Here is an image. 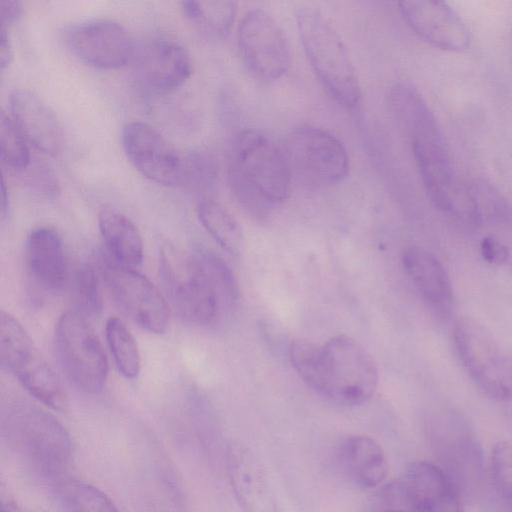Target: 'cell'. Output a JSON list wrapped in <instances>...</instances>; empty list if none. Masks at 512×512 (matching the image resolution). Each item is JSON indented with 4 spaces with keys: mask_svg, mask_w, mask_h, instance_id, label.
<instances>
[{
    "mask_svg": "<svg viewBox=\"0 0 512 512\" xmlns=\"http://www.w3.org/2000/svg\"><path fill=\"white\" fill-rule=\"evenodd\" d=\"M288 353L300 377L338 404H364L377 388L378 370L373 358L347 335L334 336L321 345L297 339L290 343Z\"/></svg>",
    "mask_w": 512,
    "mask_h": 512,
    "instance_id": "obj_1",
    "label": "cell"
},
{
    "mask_svg": "<svg viewBox=\"0 0 512 512\" xmlns=\"http://www.w3.org/2000/svg\"><path fill=\"white\" fill-rule=\"evenodd\" d=\"M228 178L239 202L262 216L284 202L292 173L282 148L258 130H244L232 147Z\"/></svg>",
    "mask_w": 512,
    "mask_h": 512,
    "instance_id": "obj_2",
    "label": "cell"
},
{
    "mask_svg": "<svg viewBox=\"0 0 512 512\" xmlns=\"http://www.w3.org/2000/svg\"><path fill=\"white\" fill-rule=\"evenodd\" d=\"M1 430L8 447L37 475L52 482L64 476L72 458V440L52 414L16 401L3 410Z\"/></svg>",
    "mask_w": 512,
    "mask_h": 512,
    "instance_id": "obj_3",
    "label": "cell"
},
{
    "mask_svg": "<svg viewBox=\"0 0 512 512\" xmlns=\"http://www.w3.org/2000/svg\"><path fill=\"white\" fill-rule=\"evenodd\" d=\"M296 19L303 49L319 81L339 105L353 108L361 97L360 85L337 31L312 7L299 10Z\"/></svg>",
    "mask_w": 512,
    "mask_h": 512,
    "instance_id": "obj_4",
    "label": "cell"
},
{
    "mask_svg": "<svg viewBox=\"0 0 512 512\" xmlns=\"http://www.w3.org/2000/svg\"><path fill=\"white\" fill-rule=\"evenodd\" d=\"M429 434L438 466L462 495H478L485 463L480 442L465 417L451 409L438 411L429 420Z\"/></svg>",
    "mask_w": 512,
    "mask_h": 512,
    "instance_id": "obj_5",
    "label": "cell"
},
{
    "mask_svg": "<svg viewBox=\"0 0 512 512\" xmlns=\"http://www.w3.org/2000/svg\"><path fill=\"white\" fill-rule=\"evenodd\" d=\"M159 274L170 304L187 322L207 325L221 303L196 254L170 243L159 250Z\"/></svg>",
    "mask_w": 512,
    "mask_h": 512,
    "instance_id": "obj_6",
    "label": "cell"
},
{
    "mask_svg": "<svg viewBox=\"0 0 512 512\" xmlns=\"http://www.w3.org/2000/svg\"><path fill=\"white\" fill-rule=\"evenodd\" d=\"M0 359L2 366L35 399L55 411L67 410V394L59 379L26 329L4 310L0 322Z\"/></svg>",
    "mask_w": 512,
    "mask_h": 512,
    "instance_id": "obj_7",
    "label": "cell"
},
{
    "mask_svg": "<svg viewBox=\"0 0 512 512\" xmlns=\"http://www.w3.org/2000/svg\"><path fill=\"white\" fill-rule=\"evenodd\" d=\"M453 338L457 354L475 385L490 399L512 400V360L477 320L459 318Z\"/></svg>",
    "mask_w": 512,
    "mask_h": 512,
    "instance_id": "obj_8",
    "label": "cell"
},
{
    "mask_svg": "<svg viewBox=\"0 0 512 512\" xmlns=\"http://www.w3.org/2000/svg\"><path fill=\"white\" fill-rule=\"evenodd\" d=\"M283 151L292 177L310 188H326L340 183L348 173L349 158L341 141L315 126L290 131Z\"/></svg>",
    "mask_w": 512,
    "mask_h": 512,
    "instance_id": "obj_9",
    "label": "cell"
},
{
    "mask_svg": "<svg viewBox=\"0 0 512 512\" xmlns=\"http://www.w3.org/2000/svg\"><path fill=\"white\" fill-rule=\"evenodd\" d=\"M55 348L62 369L78 389L86 393L103 390L108 377V360L84 314L66 311L58 318Z\"/></svg>",
    "mask_w": 512,
    "mask_h": 512,
    "instance_id": "obj_10",
    "label": "cell"
},
{
    "mask_svg": "<svg viewBox=\"0 0 512 512\" xmlns=\"http://www.w3.org/2000/svg\"><path fill=\"white\" fill-rule=\"evenodd\" d=\"M102 274L115 303L140 328L164 333L170 310L165 297L144 275L114 261H106Z\"/></svg>",
    "mask_w": 512,
    "mask_h": 512,
    "instance_id": "obj_11",
    "label": "cell"
},
{
    "mask_svg": "<svg viewBox=\"0 0 512 512\" xmlns=\"http://www.w3.org/2000/svg\"><path fill=\"white\" fill-rule=\"evenodd\" d=\"M237 43L245 66L257 78L274 81L287 72L291 62L288 40L264 10L245 14L238 27Z\"/></svg>",
    "mask_w": 512,
    "mask_h": 512,
    "instance_id": "obj_12",
    "label": "cell"
},
{
    "mask_svg": "<svg viewBox=\"0 0 512 512\" xmlns=\"http://www.w3.org/2000/svg\"><path fill=\"white\" fill-rule=\"evenodd\" d=\"M124 153L144 177L163 186L184 181V157L154 127L142 121L127 122L121 131Z\"/></svg>",
    "mask_w": 512,
    "mask_h": 512,
    "instance_id": "obj_13",
    "label": "cell"
},
{
    "mask_svg": "<svg viewBox=\"0 0 512 512\" xmlns=\"http://www.w3.org/2000/svg\"><path fill=\"white\" fill-rule=\"evenodd\" d=\"M71 53L86 65L114 69L133 59L135 46L126 28L111 19H91L71 26L65 34Z\"/></svg>",
    "mask_w": 512,
    "mask_h": 512,
    "instance_id": "obj_14",
    "label": "cell"
},
{
    "mask_svg": "<svg viewBox=\"0 0 512 512\" xmlns=\"http://www.w3.org/2000/svg\"><path fill=\"white\" fill-rule=\"evenodd\" d=\"M133 60L139 81L156 93L180 87L192 73L187 49L168 36H154L135 48Z\"/></svg>",
    "mask_w": 512,
    "mask_h": 512,
    "instance_id": "obj_15",
    "label": "cell"
},
{
    "mask_svg": "<svg viewBox=\"0 0 512 512\" xmlns=\"http://www.w3.org/2000/svg\"><path fill=\"white\" fill-rule=\"evenodd\" d=\"M399 11L409 27L425 42L446 51H463L470 33L462 19L440 1H404Z\"/></svg>",
    "mask_w": 512,
    "mask_h": 512,
    "instance_id": "obj_16",
    "label": "cell"
},
{
    "mask_svg": "<svg viewBox=\"0 0 512 512\" xmlns=\"http://www.w3.org/2000/svg\"><path fill=\"white\" fill-rule=\"evenodd\" d=\"M226 469L242 512H277L274 493L263 466L249 447L239 442L229 444Z\"/></svg>",
    "mask_w": 512,
    "mask_h": 512,
    "instance_id": "obj_17",
    "label": "cell"
},
{
    "mask_svg": "<svg viewBox=\"0 0 512 512\" xmlns=\"http://www.w3.org/2000/svg\"><path fill=\"white\" fill-rule=\"evenodd\" d=\"M9 102L11 117L26 140L45 154H58L63 134L51 107L35 92L22 88L11 92Z\"/></svg>",
    "mask_w": 512,
    "mask_h": 512,
    "instance_id": "obj_18",
    "label": "cell"
},
{
    "mask_svg": "<svg viewBox=\"0 0 512 512\" xmlns=\"http://www.w3.org/2000/svg\"><path fill=\"white\" fill-rule=\"evenodd\" d=\"M29 276L42 290L57 293L68 280V264L59 233L50 226H38L29 233L25 246Z\"/></svg>",
    "mask_w": 512,
    "mask_h": 512,
    "instance_id": "obj_19",
    "label": "cell"
},
{
    "mask_svg": "<svg viewBox=\"0 0 512 512\" xmlns=\"http://www.w3.org/2000/svg\"><path fill=\"white\" fill-rule=\"evenodd\" d=\"M402 481L421 512H464L463 495L438 465L415 461L407 467Z\"/></svg>",
    "mask_w": 512,
    "mask_h": 512,
    "instance_id": "obj_20",
    "label": "cell"
},
{
    "mask_svg": "<svg viewBox=\"0 0 512 512\" xmlns=\"http://www.w3.org/2000/svg\"><path fill=\"white\" fill-rule=\"evenodd\" d=\"M402 266L426 303L438 314H449L453 293L442 263L426 249L411 246L402 254Z\"/></svg>",
    "mask_w": 512,
    "mask_h": 512,
    "instance_id": "obj_21",
    "label": "cell"
},
{
    "mask_svg": "<svg viewBox=\"0 0 512 512\" xmlns=\"http://www.w3.org/2000/svg\"><path fill=\"white\" fill-rule=\"evenodd\" d=\"M340 461L349 479L361 488L381 485L388 473V462L381 445L365 435L346 438L340 447Z\"/></svg>",
    "mask_w": 512,
    "mask_h": 512,
    "instance_id": "obj_22",
    "label": "cell"
},
{
    "mask_svg": "<svg viewBox=\"0 0 512 512\" xmlns=\"http://www.w3.org/2000/svg\"><path fill=\"white\" fill-rule=\"evenodd\" d=\"M98 227L113 261L129 268L143 260V241L137 226L122 212L103 206L97 216Z\"/></svg>",
    "mask_w": 512,
    "mask_h": 512,
    "instance_id": "obj_23",
    "label": "cell"
},
{
    "mask_svg": "<svg viewBox=\"0 0 512 512\" xmlns=\"http://www.w3.org/2000/svg\"><path fill=\"white\" fill-rule=\"evenodd\" d=\"M52 491L65 512H120L108 495L79 479L63 476L52 482Z\"/></svg>",
    "mask_w": 512,
    "mask_h": 512,
    "instance_id": "obj_24",
    "label": "cell"
},
{
    "mask_svg": "<svg viewBox=\"0 0 512 512\" xmlns=\"http://www.w3.org/2000/svg\"><path fill=\"white\" fill-rule=\"evenodd\" d=\"M197 215L204 229L224 250L233 255L240 253L244 243L242 229L224 206L203 198L197 205Z\"/></svg>",
    "mask_w": 512,
    "mask_h": 512,
    "instance_id": "obj_25",
    "label": "cell"
},
{
    "mask_svg": "<svg viewBox=\"0 0 512 512\" xmlns=\"http://www.w3.org/2000/svg\"><path fill=\"white\" fill-rule=\"evenodd\" d=\"M181 6L191 23L212 36L228 34L235 20L236 4L231 1H184Z\"/></svg>",
    "mask_w": 512,
    "mask_h": 512,
    "instance_id": "obj_26",
    "label": "cell"
},
{
    "mask_svg": "<svg viewBox=\"0 0 512 512\" xmlns=\"http://www.w3.org/2000/svg\"><path fill=\"white\" fill-rule=\"evenodd\" d=\"M105 334L118 371L127 379H135L141 370V357L133 334L117 317L107 320Z\"/></svg>",
    "mask_w": 512,
    "mask_h": 512,
    "instance_id": "obj_27",
    "label": "cell"
},
{
    "mask_svg": "<svg viewBox=\"0 0 512 512\" xmlns=\"http://www.w3.org/2000/svg\"><path fill=\"white\" fill-rule=\"evenodd\" d=\"M27 140L11 115L0 113V154L2 162L9 168L21 172L31 163Z\"/></svg>",
    "mask_w": 512,
    "mask_h": 512,
    "instance_id": "obj_28",
    "label": "cell"
},
{
    "mask_svg": "<svg viewBox=\"0 0 512 512\" xmlns=\"http://www.w3.org/2000/svg\"><path fill=\"white\" fill-rule=\"evenodd\" d=\"M219 297L221 306L230 305L239 297V287L228 265L215 253L206 249L194 251Z\"/></svg>",
    "mask_w": 512,
    "mask_h": 512,
    "instance_id": "obj_29",
    "label": "cell"
},
{
    "mask_svg": "<svg viewBox=\"0 0 512 512\" xmlns=\"http://www.w3.org/2000/svg\"><path fill=\"white\" fill-rule=\"evenodd\" d=\"M492 482L497 502L512 512V444L501 441L491 454Z\"/></svg>",
    "mask_w": 512,
    "mask_h": 512,
    "instance_id": "obj_30",
    "label": "cell"
},
{
    "mask_svg": "<svg viewBox=\"0 0 512 512\" xmlns=\"http://www.w3.org/2000/svg\"><path fill=\"white\" fill-rule=\"evenodd\" d=\"M75 297L82 314L95 316L102 310L100 281L94 266L81 264L75 273Z\"/></svg>",
    "mask_w": 512,
    "mask_h": 512,
    "instance_id": "obj_31",
    "label": "cell"
},
{
    "mask_svg": "<svg viewBox=\"0 0 512 512\" xmlns=\"http://www.w3.org/2000/svg\"><path fill=\"white\" fill-rule=\"evenodd\" d=\"M372 512H421L419 506L401 480L382 485L377 491Z\"/></svg>",
    "mask_w": 512,
    "mask_h": 512,
    "instance_id": "obj_32",
    "label": "cell"
},
{
    "mask_svg": "<svg viewBox=\"0 0 512 512\" xmlns=\"http://www.w3.org/2000/svg\"><path fill=\"white\" fill-rule=\"evenodd\" d=\"M217 178V165L214 159L204 152H193L184 158V181L189 187L205 191L214 185Z\"/></svg>",
    "mask_w": 512,
    "mask_h": 512,
    "instance_id": "obj_33",
    "label": "cell"
},
{
    "mask_svg": "<svg viewBox=\"0 0 512 512\" xmlns=\"http://www.w3.org/2000/svg\"><path fill=\"white\" fill-rule=\"evenodd\" d=\"M25 176V183L35 193L52 198L59 193V185L55 175L44 164L30 165L21 171Z\"/></svg>",
    "mask_w": 512,
    "mask_h": 512,
    "instance_id": "obj_34",
    "label": "cell"
},
{
    "mask_svg": "<svg viewBox=\"0 0 512 512\" xmlns=\"http://www.w3.org/2000/svg\"><path fill=\"white\" fill-rule=\"evenodd\" d=\"M483 259L491 264H504L509 258V249L493 236H486L480 244Z\"/></svg>",
    "mask_w": 512,
    "mask_h": 512,
    "instance_id": "obj_35",
    "label": "cell"
},
{
    "mask_svg": "<svg viewBox=\"0 0 512 512\" xmlns=\"http://www.w3.org/2000/svg\"><path fill=\"white\" fill-rule=\"evenodd\" d=\"M22 13V3L18 0L1 1V23L3 27L16 22Z\"/></svg>",
    "mask_w": 512,
    "mask_h": 512,
    "instance_id": "obj_36",
    "label": "cell"
},
{
    "mask_svg": "<svg viewBox=\"0 0 512 512\" xmlns=\"http://www.w3.org/2000/svg\"><path fill=\"white\" fill-rule=\"evenodd\" d=\"M0 39V68L3 71L9 66L13 58V48L6 27L1 26Z\"/></svg>",
    "mask_w": 512,
    "mask_h": 512,
    "instance_id": "obj_37",
    "label": "cell"
},
{
    "mask_svg": "<svg viewBox=\"0 0 512 512\" xmlns=\"http://www.w3.org/2000/svg\"><path fill=\"white\" fill-rule=\"evenodd\" d=\"M10 207V198H9V191L6 186L5 178H2V184H1V218L4 219L9 212Z\"/></svg>",
    "mask_w": 512,
    "mask_h": 512,
    "instance_id": "obj_38",
    "label": "cell"
},
{
    "mask_svg": "<svg viewBox=\"0 0 512 512\" xmlns=\"http://www.w3.org/2000/svg\"><path fill=\"white\" fill-rule=\"evenodd\" d=\"M2 512H19V510L11 503H2Z\"/></svg>",
    "mask_w": 512,
    "mask_h": 512,
    "instance_id": "obj_39",
    "label": "cell"
},
{
    "mask_svg": "<svg viewBox=\"0 0 512 512\" xmlns=\"http://www.w3.org/2000/svg\"><path fill=\"white\" fill-rule=\"evenodd\" d=\"M495 512H511L508 509L504 508L502 505L498 503L497 509Z\"/></svg>",
    "mask_w": 512,
    "mask_h": 512,
    "instance_id": "obj_40",
    "label": "cell"
}]
</instances>
